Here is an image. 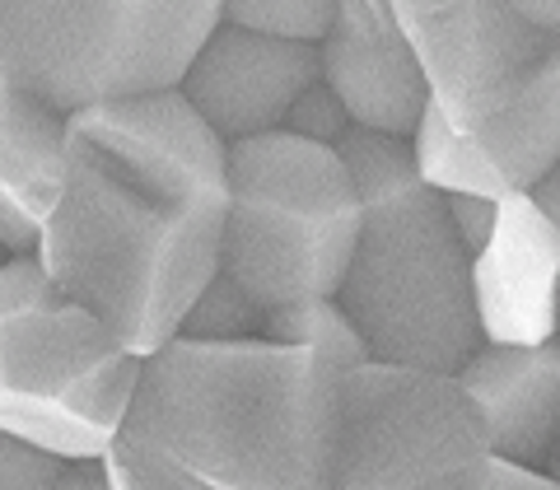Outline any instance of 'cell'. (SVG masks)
<instances>
[{
	"label": "cell",
	"instance_id": "52a82bcc",
	"mask_svg": "<svg viewBox=\"0 0 560 490\" xmlns=\"http://www.w3.org/2000/svg\"><path fill=\"white\" fill-rule=\"evenodd\" d=\"M490 453L453 370L374 355L341 370L331 490H481Z\"/></svg>",
	"mask_w": 560,
	"mask_h": 490
},
{
	"label": "cell",
	"instance_id": "9a60e30c",
	"mask_svg": "<svg viewBox=\"0 0 560 490\" xmlns=\"http://www.w3.org/2000/svg\"><path fill=\"white\" fill-rule=\"evenodd\" d=\"M411 160L420 168V178L440 191H481V197H510V187L495 168L486 164V154L477 150V140L458 131L453 121L434 108L420 113L416 131H411Z\"/></svg>",
	"mask_w": 560,
	"mask_h": 490
},
{
	"label": "cell",
	"instance_id": "8992f818",
	"mask_svg": "<svg viewBox=\"0 0 560 490\" xmlns=\"http://www.w3.org/2000/svg\"><path fill=\"white\" fill-rule=\"evenodd\" d=\"M224 0H0V80L57 108L173 90Z\"/></svg>",
	"mask_w": 560,
	"mask_h": 490
},
{
	"label": "cell",
	"instance_id": "5b68a950",
	"mask_svg": "<svg viewBox=\"0 0 560 490\" xmlns=\"http://www.w3.org/2000/svg\"><path fill=\"white\" fill-rule=\"evenodd\" d=\"M360 187L341 145L285 127L230 145V215L220 271L261 308L331 300L360 238Z\"/></svg>",
	"mask_w": 560,
	"mask_h": 490
},
{
	"label": "cell",
	"instance_id": "4fadbf2b",
	"mask_svg": "<svg viewBox=\"0 0 560 490\" xmlns=\"http://www.w3.org/2000/svg\"><path fill=\"white\" fill-rule=\"evenodd\" d=\"M70 113L43 94L0 80V248L38 253L66 178Z\"/></svg>",
	"mask_w": 560,
	"mask_h": 490
},
{
	"label": "cell",
	"instance_id": "7c38bea8",
	"mask_svg": "<svg viewBox=\"0 0 560 490\" xmlns=\"http://www.w3.org/2000/svg\"><path fill=\"white\" fill-rule=\"evenodd\" d=\"M458 378L500 458L523 467L547 463L560 434V337L481 341L463 360Z\"/></svg>",
	"mask_w": 560,
	"mask_h": 490
},
{
	"label": "cell",
	"instance_id": "7a4b0ae2",
	"mask_svg": "<svg viewBox=\"0 0 560 490\" xmlns=\"http://www.w3.org/2000/svg\"><path fill=\"white\" fill-rule=\"evenodd\" d=\"M341 360L276 337H173L140 364L113 490H331Z\"/></svg>",
	"mask_w": 560,
	"mask_h": 490
},
{
	"label": "cell",
	"instance_id": "3957f363",
	"mask_svg": "<svg viewBox=\"0 0 560 490\" xmlns=\"http://www.w3.org/2000/svg\"><path fill=\"white\" fill-rule=\"evenodd\" d=\"M364 215L355 257L337 290L374 360L463 370L477 350L471 253L453 230L448 197L420 178L411 140L355 127L341 140Z\"/></svg>",
	"mask_w": 560,
	"mask_h": 490
},
{
	"label": "cell",
	"instance_id": "ba28073f",
	"mask_svg": "<svg viewBox=\"0 0 560 490\" xmlns=\"http://www.w3.org/2000/svg\"><path fill=\"white\" fill-rule=\"evenodd\" d=\"M458 131H477L560 51V0H393Z\"/></svg>",
	"mask_w": 560,
	"mask_h": 490
},
{
	"label": "cell",
	"instance_id": "44dd1931",
	"mask_svg": "<svg viewBox=\"0 0 560 490\" xmlns=\"http://www.w3.org/2000/svg\"><path fill=\"white\" fill-rule=\"evenodd\" d=\"M448 197V215H453V230L467 243V253L477 257L490 234H495V220H500V197H481V191H444Z\"/></svg>",
	"mask_w": 560,
	"mask_h": 490
},
{
	"label": "cell",
	"instance_id": "2e32d148",
	"mask_svg": "<svg viewBox=\"0 0 560 490\" xmlns=\"http://www.w3.org/2000/svg\"><path fill=\"white\" fill-rule=\"evenodd\" d=\"M267 337L276 341H300V346H318L323 355L341 360V364H360L370 360V346L350 323V313L341 308V300H304L290 308H271L267 313Z\"/></svg>",
	"mask_w": 560,
	"mask_h": 490
},
{
	"label": "cell",
	"instance_id": "e0dca14e",
	"mask_svg": "<svg viewBox=\"0 0 560 490\" xmlns=\"http://www.w3.org/2000/svg\"><path fill=\"white\" fill-rule=\"evenodd\" d=\"M178 331L183 337H206V341L267 337V308H261L230 271H215L206 280V290L191 300Z\"/></svg>",
	"mask_w": 560,
	"mask_h": 490
},
{
	"label": "cell",
	"instance_id": "9c48e42d",
	"mask_svg": "<svg viewBox=\"0 0 560 490\" xmlns=\"http://www.w3.org/2000/svg\"><path fill=\"white\" fill-rule=\"evenodd\" d=\"M313 80H323L318 43L271 38V33L220 20L183 70L178 90L234 145V140L285 127L294 98Z\"/></svg>",
	"mask_w": 560,
	"mask_h": 490
},
{
	"label": "cell",
	"instance_id": "277c9868",
	"mask_svg": "<svg viewBox=\"0 0 560 490\" xmlns=\"http://www.w3.org/2000/svg\"><path fill=\"white\" fill-rule=\"evenodd\" d=\"M145 355L127 350L43 261H0V430L57 458H108Z\"/></svg>",
	"mask_w": 560,
	"mask_h": 490
},
{
	"label": "cell",
	"instance_id": "ac0fdd59",
	"mask_svg": "<svg viewBox=\"0 0 560 490\" xmlns=\"http://www.w3.org/2000/svg\"><path fill=\"white\" fill-rule=\"evenodd\" d=\"M337 14V0H224V24L271 33V38L323 43Z\"/></svg>",
	"mask_w": 560,
	"mask_h": 490
},
{
	"label": "cell",
	"instance_id": "8fae6325",
	"mask_svg": "<svg viewBox=\"0 0 560 490\" xmlns=\"http://www.w3.org/2000/svg\"><path fill=\"white\" fill-rule=\"evenodd\" d=\"M471 285L486 341L560 337V230L533 191L500 197L495 234L471 257Z\"/></svg>",
	"mask_w": 560,
	"mask_h": 490
},
{
	"label": "cell",
	"instance_id": "6da1fadb",
	"mask_svg": "<svg viewBox=\"0 0 560 490\" xmlns=\"http://www.w3.org/2000/svg\"><path fill=\"white\" fill-rule=\"evenodd\" d=\"M224 215L230 140L178 84L98 98L70 108L61 197L33 257L121 346L150 355L220 271Z\"/></svg>",
	"mask_w": 560,
	"mask_h": 490
},
{
	"label": "cell",
	"instance_id": "ffe728a7",
	"mask_svg": "<svg viewBox=\"0 0 560 490\" xmlns=\"http://www.w3.org/2000/svg\"><path fill=\"white\" fill-rule=\"evenodd\" d=\"M66 458L0 430V490H61Z\"/></svg>",
	"mask_w": 560,
	"mask_h": 490
},
{
	"label": "cell",
	"instance_id": "d6986e66",
	"mask_svg": "<svg viewBox=\"0 0 560 490\" xmlns=\"http://www.w3.org/2000/svg\"><path fill=\"white\" fill-rule=\"evenodd\" d=\"M285 131L304 136V140H318V145H341V140L355 131V117H350V108L337 98V90H331L327 80H313L308 90L294 98V108L285 117Z\"/></svg>",
	"mask_w": 560,
	"mask_h": 490
},
{
	"label": "cell",
	"instance_id": "603a6c76",
	"mask_svg": "<svg viewBox=\"0 0 560 490\" xmlns=\"http://www.w3.org/2000/svg\"><path fill=\"white\" fill-rule=\"evenodd\" d=\"M5 257H10V253H5V248H0V261H5Z\"/></svg>",
	"mask_w": 560,
	"mask_h": 490
},
{
	"label": "cell",
	"instance_id": "5bb4252c",
	"mask_svg": "<svg viewBox=\"0 0 560 490\" xmlns=\"http://www.w3.org/2000/svg\"><path fill=\"white\" fill-rule=\"evenodd\" d=\"M467 136L510 191H528L551 164H560V51Z\"/></svg>",
	"mask_w": 560,
	"mask_h": 490
},
{
	"label": "cell",
	"instance_id": "7402d4cb",
	"mask_svg": "<svg viewBox=\"0 0 560 490\" xmlns=\"http://www.w3.org/2000/svg\"><path fill=\"white\" fill-rule=\"evenodd\" d=\"M541 467H547V477H551V486L560 490V434H556V444H551V453H547V463H541Z\"/></svg>",
	"mask_w": 560,
	"mask_h": 490
},
{
	"label": "cell",
	"instance_id": "30bf717a",
	"mask_svg": "<svg viewBox=\"0 0 560 490\" xmlns=\"http://www.w3.org/2000/svg\"><path fill=\"white\" fill-rule=\"evenodd\" d=\"M318 61L355 127L411 140L420 113L430 108V80L393 0H337Z\"/></svg>",
	"mask_w": 560,
	"mask_h": 490
}]
</instances>
